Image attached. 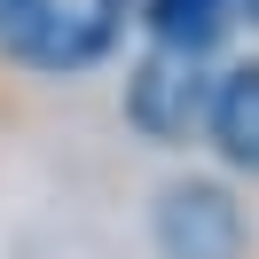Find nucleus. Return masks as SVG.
I'll list each match as a JSON object with an SVG mask.
<instances>
[{"label": "nucleus", "mask_w": 259, "mask_h": 259, "mask_svg": "<svg viewBox=\"0 0 259 259\" xmlns=\"http://www.w3.org/2000/svg\"><path fill=\"white\" fill-rule=\"evenodd\" d=\"M126 0H0V48L32 71H87L110 55Z\"/></svg>", "instance_id": "f257e3e1"}, {"label": "nucleus", "mask_w": 259, "mask_h": 259, "mask_svg": "<svg viewBox=\"0 0 259 259\" xmlns=\"http://www.w3.org/2000/svg\"><path fill=\"white\" fill-rule=\"evenodd\" d=\"M204 95L212 87L196 79V55L189 48H149L142 71L126 79V126L142 134V142L173 149V142H189V126L204 118Z\"/></svg>", "instance_id": "f03ea898"}, {"label": "nucleus", "mask_w": 259, "mask_h": 259, "mask_svg": "<svg viewBox=\"0 0 259 259\" xmlns=\"http://www.w3.org/2000/svg\"><path fill=\"white\" fill-rule=\"evenodd\" d=\"M149 228H157V259H243V204L220 181H173Z\"/></svg>", "instance_id": "7ed1b4c3"}, {"label": "nucleus", "mask_w": 259, "mask_h": 259, "mask_svg": "<svg viewBox=\"0 0 259 259\" xmlns=\"http://www.w3.org/2000/svg\"><path fill=\"white\" fill-rule=\"evenodd\" d=\"M204 126H212V149L236 173H259V63H236L228 79H212Z\"/></svg>", "instance_id": "20e7f679"}, {"label": "nucleus", "mask_w": 259, "mask_h": 259, "mask_svg": "<svg viewBox=\"0 0 259 259\" xmlns=\"http://www.w3.org/2000/svg\"><path fill=\"white\" fill-rule=\"evenodd\" d=\"M228 24V0H149V39L157 48H189L204 55Z\"/></svg>", "instance_id": "39448f33"}, {"label": "nucleus", "mask_w": 259, "mask_h": 259, "mask_svg": "<svg viewBox=\"0 0 259 259\" xmlns=\"http://www.w3.org/2000/svg\"><path fill=\"white\" fill-rule=\"evenodd\" d=\"M243 16H251V24H259V0H243Z\"/></svg>", "instance_id": "423d86ee"}]
</instances>
